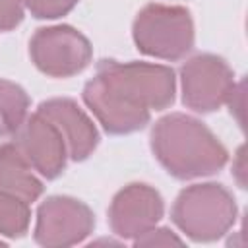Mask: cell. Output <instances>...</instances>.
I'll list each match as a JSON object with an SVG mask.
<instances>
[{
    "label": "cell",
    "mask_w": 248,
    "mask_h": 248,
    "mask_svg": "<svg viewBox=\"0 0 248 248\" xmlns=\"http://www.w3.org/2000/svg\"><path fill=\"white\" fill-rule=\"evenodd\" d=\"M174 99V72L161 64L101 60L83 101L110 134H130Z\"/></svg>",
    "instance_id": "6da1fadb"
},
{
    "label": "cell",
    "mask_w": 248,
    "mask_h": 248,
    "mask_svg": "<svg viewBox=\"0 0 248 248\" xmlns=\"http://www.w3.org/2000/svg\"><path fill=\"white\" fill-rule=\"evenodd\" d=\"M157 161L176 178L213 174L227 163V149L200 120L174 112L163 116L151 132Z\"/></svg>",
    "instance_id": "7a4b0ae2"
},
{
    "label": "cell",
    "mask_w": 248,
    "mask_h": 248,
    "mask_svg": "<svg viewBox=\"0 0 248 248\" xmlns=\"http://www.w3.org/2000/svg\"><path fill=\"white\" fill-rule=\"evenodd\" d=\"M174 225L194 240H215L236 219L232 194L221 184H194L180 192L172 205Z\"/></svg>",
    "instance_id": "3957f363"
},
{
    "label": "cell",
    "mask_w": 248,
    "mask_h": 248,
    "mask_svg": "<svg viewBox=\"0 0 248 248\" xmlns=\"http://www.w3.org/2000/svg\"><path fill=\"white\" fill-rule=\"evenodd\" d=\"M134 41L149 56L178 60L194 45V23L182 6L149 4L134 21Z\"/></svg>",
    "instance_id": "277c9868"
},
{
    "label": "cell",
    "mask_w": 248,
    "mask_h": 248,
    "mask_svg": "<svg viewBox=\"0 0 248 248\" xmlns=\"http://www.w3.org/2000/svg\"><path fill=\"white\" fill-rule=\"evenodd\" d=\"M29 52L35 66L52 78H70L91 60L89 41L68 25L39 29L29 43Z\"/></svg>",
    "instance_id": "5b68a950"
},
{
    "label": "cell",
    "mask_w": 248,
    "mask_h": 248,
    "mask_svg": "<svg viewBox=\"0 0 248 248\" xmlns=\"http://www.w3.org/2000/svg\"><path fill=\"white\" fill-rule=\"evenodd\" d=\"M182 101L196 112H211L225 105L234 87L232 72L227 62L215 54H198L182 70Z\"/></svg>",
    "instance_id": "8992f818"
},
{
    "label": "cell",
    "mask_w": 248,
    "mask_h": 248,
    "mask_svg": "<svg viewBox=\"0 0 248 248\" xmlns=\"http://www.w3.org/2000/svg\"><path fill=\"white\" fill-rule=\"evenodd\" d=\"M93 213L83 202L68 196H52L37 211L35 240L48 248L72 246L81 242L93 231Z\"/></svg>",
    "instance_id": "52a82bcc"
},
{
    "label": "cell",
    "mask_w": 248,
    "mask_h": 248,
    "mask_svg": "<svg viewBox=\"0 0 248 248\" xmlns=\"http://www.w3.org/2000/svg\"><path fill=\"white\" fill-rule=\"evenodd\" d=\"M12 136V143L35 172L45 178H54L64 170L68 159L66 141L56 126L43 114L35 112L27 116Z\"/></svg>",
    "instance_id": "ba28073f"
},
{
    "label": "cell",
    "mask_w": 248,
    "mask_h": 248,
    "mask_svg": "<svg viewBox=\"0 0 248 248\" xmlns=\"http://www.w3.org/2000/svg\"><path fill=\"white\" fill-rule=\"evenodd\" d=\"M161 215L163 200L159 192L147 184H130L122 188L108 207L110 229L122 238H138L153 229Z\"/></svg>",
    "instance_id": "9c48e42d"
},
{
    "label": "cell",
    "mask_w": 248,
    "mask_h": 248,
    "mask_svg": "<svg viewBox=\"0 0 248 248\" xmlns=\"http://www.w3.org/2000/svg\"><path fill=\"white\" fill-rule=\"evenodd\" d=\"M37 112L50 120L62 134L70 159L81 161L97 147L99 134L95 124L72 99H48L39 105Z\"/></svg>",
    "instance_id": "30bf717a"
},
{
    "label": "cell",
    "mask_w": 248,
    "mask_h": 248,
    "mask_svg": "<svg viewBox=\"0 0 248 248\" xmlns=\"http://www.w3.org/2000/svg\"><path fill=\"white\" fill-rule=\"evenodd\" d=\"M0 192L16 196L27 203L35 202L43 192L39 176L14 143L0 145Z\"/></svg>",
    "instance_id": "8fae6325"
},
{
    "label": "cell",
    "mask_w": 248,
    "mask_h": 248,
    "mask_svg": "<svg viewBox=\"0 0 248 248\" xmlns=\"http://www.w3.org/2000/svg\"><path fill=\"white\" fill-rule=\"evenodd\" d=\"M29 97L14 81L0 79V136L14 134L27 118Z\"/></svg>",
    "instance_id": "7c38bea8"
},
{
    "label": "cell",
    "mask_w": 248,
    "mask_h": 248,
    "mask_svg": "<svg viewBox=\"0 0 248 248\" xmlns=\"http://www.w3.org/2000/svg\"><path fill=\"white\" fill-rule=\"evenodd\" d=\"M29 203L0 192V234L16 238L21 236L29 227Z\"/></svg>",
    "instance_id": "4fadbf2b"
},
{
    "label": "cell",
    "mask_w": 248,
    "mask_h": 248,
    "mask_svg": "<svg viewBox=\"0 0 248 248\" xmlns=\"http://www.w3.org/2000/svg\"><path fill=\"white\" fill-rule=\"evenodd\" d=\"M76 2L78 0H23L27 10L35 17H43V19H52L68 14L76 6Z\"/></svg>",
    "instance_id": "5bb4252c"
},
{
    "label": "cell",
    "mask_w": 248,
    "mask_h": 248,
    "mask_svg": "<svg viewBox=\"0 0 248 248\" xmlns=\"http://www.w3.org/2000/svg\"><path fill=\"white\" fill-rule=\"evenodd\" d=\"M136 246H180L182 240L169 229H149L147 232L134 238Z\"/></svg>",
    "instance_id": "9a60e30c"
},
{
    "label": "cell",
    "mask_w": 248,
    "mask_h": 248,
    "mask_svg": "<svg viewBox=\"0 0 248 248\" xmlns=\"http://www.w3.org/2000/svg\"><path fill=\"white\" fill-rule=\"evenodd\" d=\"M23 0H0V31H8L21 21Z\"/></svg>",
    "instance_id": "2e32d148"
},
{
    "label": "cell",
    "mask_w": 248,
    "mask_h": 248,
    "mask_svg": "<svg viewBox=\"0 0 248 248\" xmlns=\"http://www.w3.org/2000/svg\"><path fill=\"white\" fill-rule=\"evenodd\" d=\"M225 103L231 107V114L236 116L238 126L244 128V105H246V101H244V81L234 83V87L231 89Z\"/></svg>",
    "instance_id": "e0dca14e"
},
{
    "label": "cell",
    "mask_w": 248,
    "mask_h": 248,
    "mask_svg": "<svg viewBox=\"0 0 248 248\" xmlns=\"http://www.w3.org/2000/svg\"><path fill=\"white\" fill-rule=\"evenodd\" d=\"M246 157H244V147H240L238 149V153H236V159H234V163H232V170H234V174H236V180H238V186L240 188H246L244 184H246V178H244V174H246Z\"/></svg>",
    "instance_id": "ac0fdd59"
},
{
    "label": "cell",
    "mask_w": 248,
    "mask_h": 248,
    "mask_svg": "<svg viewBox=\"0 0 248 248\" xmlns=\"http://www.w3.org/2000/svg\"><path fill=\"white\" fill-rule=\"evenodd\" d=\"M0 244H2V238H0Z\"/></svg>",
    "instance_id": "d6986e66"
}]
</instances>
